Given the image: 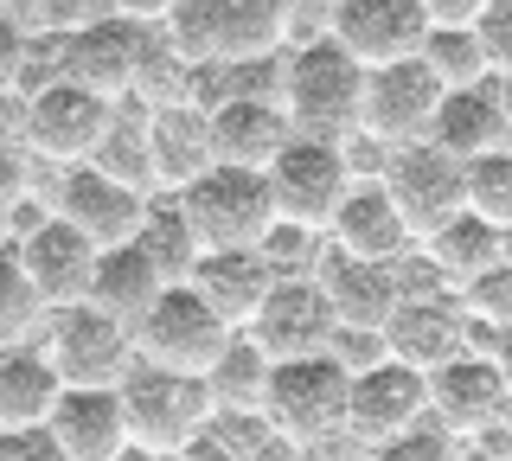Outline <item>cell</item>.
<instances>
[{
	"label": "cell",
	"instance_id": "cell-2",
	"mask_svg": "<svg viewBox=\"0 0 512 461\" xmlns=\"http://www.w3.org/2000/svg\"><path fill=\"white\" fill-rule=\"evenodd\" d=\"M346 391H352V378L327 353L282 359V365H269V385H263V423L276 436H288L301 455L346 442Z\"/></svg>",
	"mask_w": 512,
	"mask_h": 461
},
{
	"label": "cell",
	"instance_id": "cell-20",
	"mask_svg": "<svg viewBox=\"0 0 512 461\" xmlns=\"http://www.w3.org/2000/svg\"><path fill=\"white\" fill-rule=\"evenodd\" d=\"M314 282H320V295H327V308H333V327H378L384 333L391 308L404 301L391 263H359V257H340V250L320 257Z\"/></svg>",
	"mask_w": 512,
	"mask_h": 461
},
{
	"label": "cell",
	"instance_id": "cell-30",
	"mask_svg": "<svg viewBox=\"0 0 512 461\" xmlns=\"http://www.w3.org/2000/svg\"><path fill=\"white\" fill-rule=\"evenodd\" d=\"M135 250L154 263V276L167 282V289H186L199 257H205V244L192 237L186 212L173 199H148V218H141V231H135Z\"/></svg>",
	"mask_w": 512,
	"mask_h": 461
},
{
	"label": "cell",
	"instance_id": "cell-54",
	"mask_svg": "<svg viewBox=\"0 0 512 461\" xmlns=\"http://www.w3.org/2000/svg\"><path fill=\"white\" fill-rule=\"evenodd\" d=\"M500 263H512V225L500 231Z\"/></svg>",
	"mask_w": 512,
	"mask_h": 461
},
{
	"label": "cell",
	"instance_id": "cell-18",
	"mask_svg": "<svg viewBox=\"0 0 512 461\" xmlns=\"http://www.w3.org/2000/svg\"><path fill=\"white\" fill-rule=\"evenodd\" d=\"M52 218L84 231L96 250H122V244H135L141 218H148V199L116 186V180H103L96 167H64V193H58Z\"/></svg>",
	"mask_w": 512,
	"mask_h": 461
},
{
	"label": "cell",
	"instance_id": "cell-47",
	"mask_svg": "<svg viewBox=\"0 0 512 461\" xmlns=\"http://www.w3.org/2000/svg\"><path fill=\"white\" fill-rule=\"evenodd\" d=\"M0 141H26V90H0Z\"/></svg>",
	"mask_w": 512,
	"mask_h": 461
},
{
	"label": "cell",
	"instance_id": "cell-12",
	"mask_svg": "<svg viewBox=\"0 0 512 461\" xmlns=\"http://www.w3.org/2000/svg\"><path fill=\"white\" fill-rule=\"evenodd\" d=\"M109 116H116V103L90 97L77 84H45L26 97V148L52 167H84L109 129Z\"/></svg>",
	"mask_w": 512,
	"mask_h": 461
},
{
	"label": "cell",
	"instance_id": "cell-26",
	"mask_svg": "<svg viewBox=\"0 0 512 461\" xmlns=\"http://www.w3.org/2000/svg\"><path fill=\"white\" fill-rule=\"evenodd\" d=\"M148 116V148H154V180L160 193H180L186 180H199L212 167V129L192 103H173V109H141Z\"/></svg>",
	"mask_w": 512,
	"mask_h": 461
},
{
	"label": "cell",
	"instance_id": "cell-31",
	"mask_svg": "<svg viewBox=\"0 0 512 461\" xmlns=\"http://www.w3.org/2000/svg\"><path fill=\"white\" fill-rule=\"evenodd\" d=\"M416 65L436 77L442 90H474V84H493V65L480 52L474 26H429L423 45H416Z\"/></svg>",
	"mask_w": 512,
	"mask_h": 461
},
{
	"label": "cell",
	"instance_id": "cell-38",
	"mask_svg": "<svg viewBox=\"0 0 512 461\" xmlns=\"http://www.w3.org/2000/svg\"><path fill=\"white\" fill-rule=\"evenodd\" d=\"M103 20H116V0H45V7H39V26H32V33H58V39H71V33H84V26H103Z\"/></svg>",
	"mask_w": 512,
	"mask_h": 461
},
{
	"label": "cell",
	"instance_id": "cell-23",
	"mask_svg": "<svg viewBox=\"0 0 512 461\" xmlns=\"http://www.w3.org/2000/svg\"><path fill=\"white\" fill-rule=\"evenodd\" d=\"M205 129H212V161L263 173L282 154V141H288V116H282V103L231 97V103H218L212 116H205Z\"/></svg>",
	"mask_w": 512,
	"mask_h": 461
},
{
	"label": "cell",
	"instance_id": "cell-1",
	"mask_svg": "<svg viewBox=\"0 0 512 461\" xmlns=\"http://www.w3.org/2000/svg\"><path fill=\"white\" fill-rule=\"evenodd\" d=\"M359 97H365V71L352 65L333 39L295 45L282 52V116L288 135H308V141H346L359 129Z\"/></svg>",
	"mask_w": 512,
	"mask_h": 461
},
{
	"label": "cell",
	"instance_id": "cell-40",
	"mask_svg": "<svg viewBox=\"0 0 512 461\" xmlns=\"http://www.w3.org/2000/svg\"><path fill=\"white\" fill-rule=\"evenodd\" d=\"M372 461H461V455H455V436H448V429L423 423V429H410V436L372 449Z\"/></svg>",
	"mask_w": 512,
	"mask_h": 461
},
{
	"label": "cell",
	"instance_id": "cell-37",
	"mask_svg": "<svg viewBox=\"0 0 512 461\" xmlns=\"http://www.w3.org/2000/svg\"><path fill=\"white\" fill-rule=\"evenodd\" d=\"M320 353H327L333 365H340L346 378H359V372H372V365H384V359H391V353H384V333H378V327H333Z\"/></svg>",
	"mask_w": 512,
	"mask_h": 461
},
{
	"label": "cell",
	"instance_id": "cell-22",
	"mask_svg": "<svg viewBox=\"0 0 512 461\" xmlns=\"http://www.w3.org/2000/svg\"><path fill=\"white\" fill-rule=\"evenodd\" d=\"M269 282H276V269L256 257V250H205L186 289L199 295V301H205V308H212L231 333H244V327H250V314L263 308Z\"/></svg>",
	"mask_w": 512,
	"mask_h": 461
},
{
	"label": "cell",
	"instance_id": "cell-33",
	"mask_svg": "<svg viewBox=\"0 0 512 461\" xmlns=\"http://www.w3.org/2000/svg\"><path fill=\"white\" fill-rule=\"evenodd\" d=\"M455 308H461V321H468V353H480L487 333L512 327V263H493V269H480L474 282H461Z\"/></svg>",
	"mask_w": 512,
	"mask_h": 461
},
{
	"label": "cell",
	"instance_id": "cell-53",
	"mask_svg": "<svg viewBox=\"0 0 512 461\" xmlns=\"http://www.w3.org/2000/svg\"><path fill=\"white\" fill-rule=\"evenodd\" d=\"M13 244V218H7V205H0V250Z\"/></svg>",
	"mask_w": 512,
	"mask_h": 461
},
{
	"label": "cell",
	"instance_id": "cell-9",
	"mask_svg": "<svg viewBox=\"0 0 512 461\" xmlns=\"http://www.w3.org/2000/svg\"><path fill=\"white\" fill-rule=\"evenodd\" d=\"M384 199L397 205V218H404V231L423 244L429 231H442L448 218L461 212V161H448L442 148H429V141H410V148H391V161H384Z\"/></svg>",
	"mask_w": 512,
	"mask_h": 461
},
{
	"label": "cell",
	"instance_id": "cell-28",
	"mask_svg": "<svg viewBox=\"0 0 512 461\" xmlns=\"http://www.w3.org/2000/svg\"><path fill=\"white\" fill-rule=\"evenodd\" d=\"M84 167H96L103 180H116V186H128V193H141V199H160L154 148H148V116H141L135 103H116V116H109V129L90 148Z\"/></svg>",
	"mask_w": 512,
	"mask_h": 461
},
{
	"label": "cell",
	"instance_id": "cell-42",
	"mask_svg": "<svg viewBox=\"0 0 512 461\" xmlns=\"http://www.w3.org/2000/svg\"><path fill=\"white\" fill-rule=\"evenodd\" d=\"M32 167L39 161H32L26 141H0V205H7V212L32 199Z\"/></svg>",
	"mask_w": 512,
	"mask_h": 461
},
{
	"label": "cell",
	"instance_id": "cell-6",
	"mask_svg": "<svg viewBox=\"0 0 512 461\" xmlns=\"http://www.w3.org/2000/svg\"><path fill=\"white\" fill-rule=\"evenodd\" d=\"M237 333L218 321L192 289H167L148 308V321L135 327V359L141 365H160V372H186V378H205L212 365L224 359Z\"/></svg>",
	"mask_w": 512,
	"mask_h": 461
},
{
	"label": "cell",
	"instance_id": "cell-7",
	"mask_svg": "<svg viewBox=\"0 0 512 461\" xmlns=\"http://www.w3.org/2000/svg\"><path fill=\"white\" fill-rule=\"evenodd\" d=\"M263 180H269V199H276L282 225H308V231H327V218L352 193L340 141H308V135H288L282 154L263 167Z\"/></svg>",
	"mask_w": 512,
	"mask_h": 461
},
{
	"label": "cell",
	"instance_id": "cell-51",
	"mask_svg": "<svg viewBox=\"0 0 512 461\" xmlns=\"http://www.w3.org/2000/svg\"><path fill=\"white\" fill-rule=\"evenodd\" d=\"M493 103H500V122H506V148H512V71L493 77Z\"/></svg>",
	"mask_w": 512,
	"mask_h": 461
},
{
	"label": "cell",
	"instance_id": "cell-14",
	"mask_svg": "<svg viewBox=\"0 0 512 461\" xmlns=\"http://www.w3.org/2000/svg\"><path fill=\"white\" fill-rule=\"evenodd\" d=\"M13 257H20L26 282L39 289L45 314H52V308H77V301L90 295V276H96V257H103V250H96L84 231H71L64 218H39L32 231L13 237Z\"/></svg>",
	"mask_w": 512,
	"mask_h": 461
},
{
	"label": "cell",
	"instance_id": "cell-15",
	"mask_svg": "<svg viewBox=\"0 0 512 461\" xmlns=\"http://www.w3.org/2000/svg\"><path fill=\"white\" fill-rule=\"evenodd\" d=\"M141 39L148 26L135 20H103V26H84V33L64 39V58H58V84H77L103 103H128L135 90V71H141Z\"/></svg>",
	"mask_w": 512,
	"mask_h": 461
},
{
	"label": "cell",
	"instance_id": "cell-49",
	"mask_svg": "<svg viewBox=\"0 0 512 461\" xmlns=\"http://www.w3.org/2000/svg\"><path fill=\"white\" fill-rule=\"evenodd\" d=\"M480 353L493 359V372H500V385H506V397H512V327L487 333V346H480Z\"/></svg>",
	"mask_w": 512,
	"mask_h": 461
},
{
	"label": "cell",
	"instance_id": "cell-39",
	"mask_svg": "<svg viewBox=\"0 0 512 461\" xmlns=\"http://www.w3.org/2000/svg\"><path fill=\"white\" fill-rule=\"evenodd\" d=\"M474 39H480V52H487L493 77H506L512 71V0H487V7H480Z\"/></svg>",
	"mask_w": 512,
	"mask_h": 461
},
{
	"label": "cell",
	"instance_id": "cell-35",
	"mask_svg": "<svg viewBox=\"0 0 512 461\" xmlns=\"http://www.w3.org/2000/svg\"><path fill=\"white\" fill-rule=\"evenodd\" d=\"M461 199H468L474 218H487V225H512V148L500 154H480V161L461 167Z\"/></svg>",
	"mask_w": 512,
	"mask_h": 461
},
{
	"label": "cell",
	"instance_id": "cell-4",
	"mask_svg": "<svg viewBox=\"0 0 512 461\" xmlns=\"http://www.w3.org/2000/svg\"><path fill=\"white\" fill-rule=\"evenodd\" d=\"M39 353L52 359L64 391H116L135 365V333L116 327L109 314H96L90 301L77 308H52L39 327Z\"/></svg>",
	"mask_w": 512,
	"mask_h": 461
},
{
	"label": "cell",
	"instance_id": "cell-10",
	"mask_svg": "<svg viewBox=\"0 0 512 461\" xmlns=\"http://www.w3.org/2000/svg\"><path fill=\"white\" fill-rule=\"evenodd\" d=\"M448 90L429 77L416 58L404 65H378L365 71V97H359V129L378 135L384 148H410V141H429V122H436Z\"/></svg>",
	"mask_w": 512,
	"mask_h": 461
},
{
	"label": "cell",
	"instance_id": "cell-16",
	"mask_svg": "<svg viewBox=\"0 0 512 461\" xmlns=\"http://www.w3.org/2000/svg\"><path fill=\"white\" fill-rule=\"evenodd\" d=\"M506 404L512 397H506L487 353H461V359H448V365L429 372V423L448 429L455 442H474L493 417H506Z\"/></svg>",
	"mask_w": 512,
	"mask_h": 461
},
{
	"label": "cell",
	"instance_id": "cell-43",
	"mask_svg": "<svg viewBox=\"0 0 512 461\" xmlns=\"http://www.w3.org/2000/svg\"><path fill=\"white\" fill-rule=\"evenodd\" d=\"M0 461H64L45 429H0Z\"/></svg>",
	"mask_w": 512,
	"mask_h": 461
},
{
	"label": "cell",
	"instance_id": "cell-11",
	"mask_svg": "<svg viewBox=\"0 0 512 461\" xmlns=\"http://www.w3.org/2000/svg\"><path fill=\"white\" fill-rule=\"evenodd\" d=\"M327 333H333V308H327V295H320V282L314 276H276V282H269V295H263V308L250 314L244 340L269 365H282V359L320 353Z\"/></svg>",
	"mask_w": 512,
	"mask_h": 461
},
{
	"label": "cell",
	"instance_id": "cell-25",
	"mask_svg": "<svg viewBox=\"0 0 512 461\" xmlns=\"http://www.w3.org/2000/svg\"><path fill=\"white\" fill-rule=\"evenodd\" d=\"M160 295H167V282L154 276V263L141 257L135 244H122V250H103V257H96V276H90V295L84 301H90L96 314H109L116 327L135 333Z\"/></svg>",
	"mask_w": 512,
	"mask_h": 461
},
{
	"label": "cell",
	"instance_id": "cell-45",
	"mask_svg": "<svg viewBox=\"0 0 512 461\" xmlns=\"http://www.w3.org/2000/svg\"><path fill=\"white\" fill-rule=\"evenodd\" d=\"M20 58H26V33L0 13V90H20Z\"/></svg>",
	"mask_w": 512,
	"mask_h": 461
},
{
	"label": "cell",
	"instance_id": "cell-48",
	"mask_svg": "<svg viewBox=\"0 0 512 461\" xmlns=\"http://www.w3.org/2000/svg\"><path fill=\"white\" fill-rule=\"evenodd\" d=\"M173 7H180V0H116V13H122V20H135V26H160Z\"/></svg>",
	"mask_w": 512,
	"mask_h": 461
},
{
	"label": "cell",
	"instance_id": "cell-13",
	"mask_svg": "<svg viewBox=\"0 0 512 461\" xmlns=\"http://www.w3.org/2000/svg\"><path fill=\"white\" fill-rule=\"evenodd\" d=\"M423 33H429V20H423L416 0H333V26H327V39L340 45L359 71L416 58Z\"/></svg>",
	"mask_w": 512,
	"mask_h": 461
},
{
	"label": "cell",
	"instance_id": "cell-46",
	"mask_svg": "<svg viewBox=\"0 0 512 461\" xmlns=\"http://www.w3.org/2000/svg\"><path fill=\"white\" fill-rule=\"evenodd\" d=\"M416 7H423L429 26H474L487 0H416Z\"/></svg>",
	"mask_w": 512,
	"mask_h": 461
},
{
	"label": "cell",
	"instance_id": "cell-44",
	"mask_svg": "<svg viewBox=\"0 0 512 461\" xmlns=\"http://www.w3.org/2000/svg\"><path fill=\"white\" fill-rule=\"evenodd\" d=\"M173 461H237V442L224 436L218 417H212V423H205L192 442H180V449H173Z\"/></svg>",
	"mask_w": 512,
	"mask_h": 461
},
{
	"label": "cell",
	"instance_id": "cell-52",
	"mask_svg": "<svg viewBox=\"0 0 512 461\" xmlns=\"http://www.w3.org/2000/svg\"><path fill=\"white\" fill-rule=\"evenodd\" d=\"M116 461H173V455H160V449H141V442H128V449Z\"/></svg>",
	"mask_w": 512,
	"mask_h": 461
},
{
	"label": "cell",
	"instance_id": "cell-32",
	"mask_svg": "<svg viewBox=\"0 0 512 461\" xmlns=\"http://www.w3.org/2000/svg\"><path fill=\"white\" fill-rule=\"evenodd\" d=\"M263 385H269V359L237 333L224 346V359L205 372V391H212V410L218 417H244V410H263Z\"/></svg>",
	"mask_w": 512,
	"mask_h": 461
},
{
	"label": "cell",
	"instance_id": "cell-27",
	"mask_svg": "<svg viewBox=\"0 0 512 461\" xmlns=\"http://www.w3.org/2000/svg\"><path fill=\"white\" fill-rule=\"evenodd\" d=\"M58 397L64 385L39 346H0V429H45Z\"/></svg>",
	"mask_w": 512,
	"mask_h": 461
},
{
	"label": "cell",
	"instance_id": "cell-50",
	"mask_svg": "<svg viewBox=\"0 0 512 461\" xmlns=\"http://www.w3.org/2000/svg\"><path fill=\"white\" fill-rule=\"evenodd\" d=\"M39 7H45V0H0V13H7L20 33H32V26H39Z\"/></svg>",
	"mask_w": 512,
	"mask_h": 461
},
{
	"label": "cell",
	"instance_id": "cell-34",
	"mask_svg": "<svg viewBox=\"0 0 512 461\" xmlns=\"http://www.w3.org/2000/svg\"><path fill=\"white\" fill-rule=\"evenodd\" d=\"M39 327H45V301L26 282V269H20V257H13V244H7L0 250V346L39 340Z\"/></svg>",
	"mask_w": 512,
	"mask_h": 461
},
{
	"label": "cell",
	"instance_id": "cell-21",
	"mask_svg": "<svg viewBox=\"0 0 512 461\" xmlns=\"http://www.w3.org/2000/svg\"><path fill=\"white\" fill-rule=\"evenodd\" d=\"M327 250L359 257V263H397L404 250H416V237L404 231V218L384 199V186H352L340 199V212L327 218Z\"/></svg>",
	"mask_w": 512,
	"mask_h": 461
},
{
	"label": "cell",
	"instance_id": "cell-24",
	"mask_svg": "<svg viewBox=\"0 0 512 461\" xmlns=\"http://www.w3.org/2000/svg\"><path fill=\"white\" fill-rule=\"evenodd\" d=\"M429 148H442L448 161H480V154H500L506 148V122H500V103H493V84H474V90H448L436 122H429Z\"/></svg>",
	"mask_w": 512,
	"mask_h": 461
},
{
	"label": "cell",
	"instance_id": "cell-8",
	"mask_svg": "<svg viewBox=\"0 0 512 461\" xmlns=\"http://www.w3.org/2000/svg\"><path fill=\"white\" fill-rule=\"evenodd\" d=\"M423 423H429V378L423 372L384 359V365L352 378V391H346V442L359 455H372V449L410 436V429H423Z\"/></svg>",
	"mask_w": 512,
	"mask_h": 461
},
{
	"label": "cell",
	"instance_id": "cell-3",
	"mask_svg": "<svg viewBox=\"0 0 512 461\" xmlns=\"http://www.w3.org/2000/svg\"><path fill=\"white\" fill-rule=\"evenodd\" d=\"M173 205L186 212V225L205 250H256L269 237V225H276L269 180L250 167H224V161H212L199 180H186L173 193Z\"/></svg>",
	"mask_w": 512,
	"mask_h": 461
},
{
	"label": "cell",
	"instance_id": "cell-19",
	"mask_svg": "<svg viewBox=\"0 0 512 461\" xmlns=\"http://www.w3.org/2000/svg\"><path fill=\"white\" fill-rule=\"evenodd\" d=\"M45 436L64 461H116L128 449V417L116 391H64L45 417Z\"/></svg>",
	"mask_w": 512,
	"mask_h": 461
},
{
	"label": "cell",
	"instance_id": "cell-5",
	"mask_svg": "<svg viewBox=\"0 0 512 461\" xmlns=\"http://www.w3.org/2000/svg\"><path fill=\"white\" fill-rule=\"evenodd\" d=\"M116 397H122V417H128V442L160 449V455H173L180 442H192L205 423L218 417L205 378L160 372V365H141V359L128 365V378L116 385Z\"/></svg>",
	"mask_w": 512,
	"mask_h": 461
},
{
	"label": "cell",
	"instance_id": "cell-17",
	"mask_svg": "<svg viewBox=\"0 0 512 461\" xmlns=\"http://www.w3.org/2000/svg\"><path fill=\"white\" fill-rule=\"evenodd\" d=\"M384 353L410 372H436V365L468 353V321H461L455 295H404L384 321Z\"/></svg>",
	"mask_w": 512,
	"mask_h": 461
},
{
	"label": "cell",
	"instance_id": "cell-41",
	"mask_svg": "<svg viewBox=\"0 0 512 461\" xmlns=\"http://www.w3.org/2000/svg\"><path fill=\"white\" fill-rule=\"evenodd\" d=\"M333 26V0H282V45H314Z\"/></svg>",
	"mask_w": 512,
	"mask_h": 461
},
{
	"label": "cell",
	"instance_id": "cell-36",
	"mask_svg": "<svg viewBox=\"0 0 512 461\" xmlns=\"http://www.w3.org/2000/svg\"><path fill=\"white\" fill-rule=\"evenodd\" d=\"M256 257H263L276 276H314L320 257H327V231H308V225H269V237L256 244Z\"/></svg>",
	"mask_w": 512,
	"mask_h": 461
},
{
	"label": "cell",
	"instance_id": "cell-29",
	"mask_svg": "<svg viewBox=\"0 0 512 461\" xmlns=\"http://www.w3.org/2000/svg\"><path fill=\"white\" fill-rule=\"evenodd\" d=\"M416 250L436 263V276L448 282V289H461V282H474L480 269L500 263V225H487V218H474L468 205H461V212L448 218L442 231H429Z\"/></svg>",
	"mask_w": 512,
	"mask_h": 461
}]
</instances>
